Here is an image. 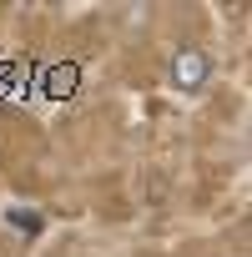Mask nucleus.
I'll list each match as a JSON object with an SVG mask.
<instances>
[{"instance_id":"1","label":"nucleus","mask_w":252,"mask_h":257,"mask_svg":"<svg viewBox=\"0 0 252 257\" xmlns=\"http://www.w3.org/2000/svg\"><path fill=\"white\" fill-rule=\"evenodd\" d=\"M167 81H172V91L197 96V91L212 81V56H207L202 46H177L172 61H167Z\"/></svg>"}]
</instances>
